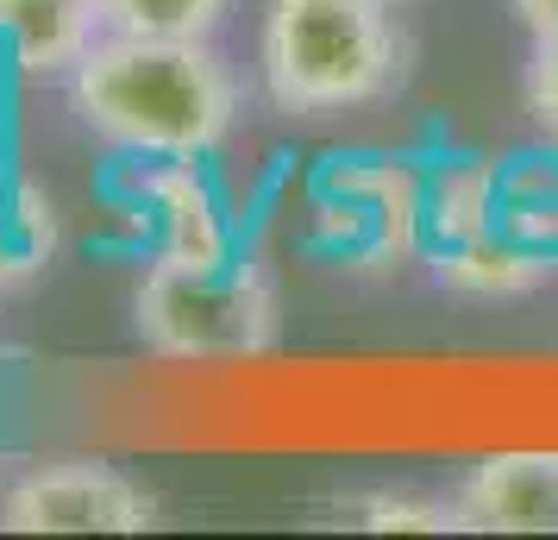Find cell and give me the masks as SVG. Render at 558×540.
Instances as JSON below:
<instances>
[{"instance_id":"8","label":"cell","mask_w":558,"mask_h":540,"mask_svg":"<svg viewBox=\"0 0 558 540\" xmlns=\"http://www.w3.org/2000/svg\"><path fill=\"white\" fill-rule=\"evenodd\" d=\"M101 38L95 0H0V57L20 76H70Z\"/></svg>"},{"instance_id":"11","label":"cell","mask_w":558,"mask_h":540,"mask_svg":"<svg viewBox=\"0 0 558 540\" xmlns=\"http://www.w3.org/2000/svg\"><path fill=\"white\" fill-rule=\"evenodd\" d=\"M496 227L558 257V152H514L496 164Z\"/></svg>"},{"instance_id":"6","label":"cell","mask_w":558,"mask_h":540,"mask_svg":"<svg viewBox=\"0 0 558 540\" xmlns=\"http://www.w3.org/2000/svg\"><path fill=\"white\" fill-rule=\"evenodd\" d=\"M327 195L364 232V257H414L427 245V177L408 157H352L327 177Z\"/></svg>"},{"instance_id":"1","label":"cell","mask_w":558,"mask_h":540,"mask_svg":"<svg viewBox=\"0 0 558 540\" xmlns=\"http://www.w3.org/2000/svg\"><path fill=\"white\" fill-rule=\"evenodd\" d=\"M70 107L107 152L207 157L232 132L239 88L207 38L101 32L70 70Z\"/></svg>"},{"instance_id":"13","label":"cell","mask_w":558,"mask_h":540,"mask_svg":"<svg viewBox=\"0 0 558 540\" xmlns=\"http://www.w3.org/2000/svg\"><path fill=\"white\" fill-rule=\"evenodd\" d=\"M0 239L26 257L32 271L51 264V252H57V207H51V195H45L38 182L7 177V189H0Z\"/></svg>"},{"instance_id":"15","label":"cell","mask_w":558,"mask_h":540,"mask_svg":"<svg viewBox=\"0 0 558 540\" xmlns=\"http://www.w3.org/2000/svg\"><path fill=\"white\" fill-rule=\"evenodd\" d=\"M527 107L533 120L558 139V32L533 38V70H527Z\"/></svg>"},{"instance_id":"2","label":"cell","mask_w":558,"mask_h":540,"mask_svg":"<svg viewBox=\"0 0 558 540\" xmlns=\"http://www.w3.org/2000/svg\"><path fill=\"white\" fill-rule=\"evenodd\" d=\"M389 0H270L264 13V88L282 113H345L383 101L408 70Z\"/></svg>"},{"instance_id":"5","label":"cell","mask_w":558,"mask_h":540,"mask_svg":"<svg viewBox=\"0 0 558 540\" xmlns=\"http://www.w3.org/2000/svg\"><path fill=\"white\" fill-rule=\"evenodd\" d=\"M151 521V496L126 471L95 459L38 465L0 503V528L13 535H145Z\"/></svg>"},{"instance_id":"16","label":"cell","mask_w":558,"mask_h":540,"mask_svg":"<svg viewBox=\"0 0 558 540\" xmlns=\"http://www.w3.org/2000/svg\"><path fill=\"white\" fill-rule=\"evenodd\" d=\"M514 13H521V26L533 32V38H546V32H558V0H508Z\"/></svg>"},{"instance_id":"12","label":"cell","mask_w":558,"mask_h":540,"mask_svg":"<svg viewBox=\"0 0 558 540\" xmlns=\"http://www.w3.org/2000/svg\"><path fill=\"white\" fill-rule=\"evenodd\" d=\"M101 32H138V38H207L227 20V0H95Z\"/></svg>"},{"instance_id":"14","label":"cell","mask_w":558,"mask_h":540,"mask_svg":"<svg viewBox=\"0 0 558 540\" xmlns=\"http://www.w3.org/2000/svg\"><path fill=\"white\" fill-rule=\"evenodd\" d=\"M352 521L357 528H377V535H389V528H402V535H446V528H458V503L446 509V503H421V496H364V503H352Z\"/></svg>"},{"instance_id":"7","label":"cell","mask_w":558,"mask_h":540,"mask_svg":"<svg viewBox=\"0 0 558 540\" xmlns=\"http://www.w3.org/2000/svg\"><path fill=\"white\" fill-rule=\"evenodd\" d=\"M458 528L558 535V453H489L458 490Z\"/></svg>"},{"instance_id":"18","label":"cell","mask_w":558,"mask_h":540,"mask_svg":"<svg viewBox=\"0 0 558 540\" xmlns=\"http://www.w3.org/2000/svg\"><path fill=\"white\" fill-rule=\"evenodd\" d=\"M0 189H7V177H0Z\"/></svg>"},{"instance_id":"9","label":"cell","mask_w":558,"mask_h":540,"mask_svg":"<svg viewBox=\"0 0 558 540\" xmlns=\"http://www.w3.org/2000/svg\"><path fill=\"white\" fill-rule=\"evenodd\" d=\"M553 264H558L553 252H539V245H527V239H514L502 227L433 252L439 284L458 289V296H527V289H539L553 277Z\"/></svg>"},{"instance_id":"3","label":"cell","mask_w":558,"mask_h":540,"mask_svg":"<svg viewBox=\"0 0 558 540\" xmlns=\"http://www.w3.org/2000/svg\"><path fill=\"white\" fill-rule=\"evenodd\" d=\"M132 327L157 359H264L277 346V289L239 257L214 271L151 257Z\"/></svg>"},{"instance_id":"4","label":"cell","mask_w":558,"mask_h":540,"mask_svg":"<svg viewBox=\"0 0 558 540\" xmlns=\"http://www.w3.org/2000/svg\"><path fill=\"white\" fill-rule=\"evenodd\" d=\"M113 195L138 227L151 232V257H177V264H232V220L202 157H132L113 177Z\"/></svg>"},{"instance_id":"10","label":"cell","mask_w":558,"mask_h":540,"mask_svg":"<svg viewBox=\"0 0 558 540\" xmlns=\"http://www.w3.org/2000/svg\"><path fill=\"white\" fill-rule=\"evenodd\" d=\"M427 245H464L496 227V164L489 157H452L427 177Z\"/></svg>"},{"instance_id":"17","label":"cell","mask_w":558,"mask_h":540,"mask_svg":"<svg viewBox=\"0 0 558 540\" xmlns=\"http://www.w3.org/2000/svg\"><path fill=\"white\" fill-rule=\"evenodd\" d=\"M389 7H408V0H389Z\"/></svg>"}]
</instances>
